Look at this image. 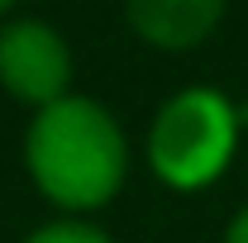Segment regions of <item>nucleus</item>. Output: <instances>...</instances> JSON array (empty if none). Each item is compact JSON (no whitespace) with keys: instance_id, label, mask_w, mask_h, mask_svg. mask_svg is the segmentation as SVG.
<instances>
[{"instance_id":"obj_1","label":"nucleus","mask_w":248,"mask_h":243,"mask_svg":"<svg viewBox=\"0 0 248 243\" xmlns=\"http://www.w3.org/2000/svg\"><path fill=\"white\" fill-rule=\"evenodd\" d=\"M29 167L58 205L91 210L124 177V138L91 100H53L29 129Z\"/></svg>"},{"instance_id":"obj_2","label":"nucleus","mask_w":248,"mask_h":243,"mask_svg":"<svg viewBox=\"0 0 248 243\" xmlns=\"http://www.w3.org/2000/svg\"><path fill=\"white\" fill-rule=\"evenodd\" d=\"M234 110L215 91H182L153 124V167L172 186H205L234 148Z\"/></svg>"},{"instance_id":"obj_3","label":"nucleus","mask_w":248,"mask_h":243,"mask_svg":"<svg viewBox=\"0 0 248 243\" xmlns=\"http://www.w3.org/2000/svg\"><path fill=\"white\" fill-rule=\"evenodd\" d=\"M67 72H72V62H67V48L53 29L10 24L0 33V81L19 100H38V105L62 100Z\"/></svg>"},{"instance_id":"obj_4","label":"nucleus","mask_w":248,"mask_h":243,"mask_svg":"<svg viewBox=\"0 0 248 243\" xmlns=\"http://www.w3.org/2000/svg\"><path fill=\"white\" fill-rule=\"evenodd\" d=\"M224 0H129V19L157 48H191L215 29Z\"/></svg>"},{"instance_id":"obj_5","label":"nucleus","mask_w":248,"mask_h":243,"mask_svg":"<svg viewBox=\"0 0 248 243\" xmlns=\"http://www.w3.org/2000/svg\"><path fill=\"white\" fill-rule=\"evenodd\" d=\"M29 243H105V234H95L86 224H53V229H38Z\"/></svg>"},{"instance_id":"obj_6","label":"nucleus","mask_w":248,"mask_h":243,"mask_svg":"<svg viewBox=\"0 0 248 243\" xmlns=\"http://www.w3.org/2000/svg\"><path fill=\"white\" fill-rule=\"evenodd\" d=\"M229 243H248V210L239 214L234 224H229Z\"/></svg>"},{"instance_id":"obj_7","label":"nucleus","mask_w":248,"mask_h":243,"mask_svg":"<svg viewBox=\"0 0 248 243\" xmlns=\"http://www.w3.org/2000/svg\"><path fill=\"white\" fill-rule=\"evenodd\" d=\"M5 5H10V0H0V10H5Z\"/></svg>"}]
</instances>
